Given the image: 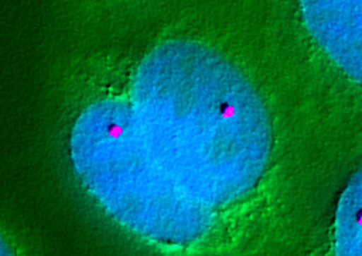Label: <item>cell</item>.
<instances>
[{
    "instance_id": "cell-1",
    "label": "cell",
    "mask_w": 362,
    "mask_h": 256,
    "mask_svg": "<svg viewBox=\"0 0 362 256\" xmlns=\"http://www.w3.org/2000/svg\"><path fill=\"white\" fill-rule=\"evenodd\" d=\"M300 9L316 44L362 86V0H300Z\"/></svg>"
},
{
    "instance_id": "cell-2",
    "label": "cell",
    "mask_w": 362,
    "mask_h": 256,
    "mask_svg": "<svg viewBox=\"0 0 362 256\" xmlns=\"http://www.w3.org/2000/svg\"><path fill=\"white\" fill-rule=\"evenodd\" d=\"M335 215V254L362 256V168L349 180Z\"/></svg>"
}]
</instances>
